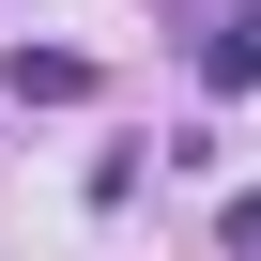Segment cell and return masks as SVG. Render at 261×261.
<instances>
[{
	"label": "cell",
	"mask_w": 261,
	"mask_h": 261,
	"mask_svg": "<svg viewBox=\"0 0 261 261\" xmlns=\"http://www.w3.org/2000/svg\"><path fill=\"white\" fill-rule=\"evenodd\" d=\"M0 77H16V108H77V92H92V62H77V46H16Z\"/></svg>",
	"instance_id": "6da1fadb"
}]
</instances>
